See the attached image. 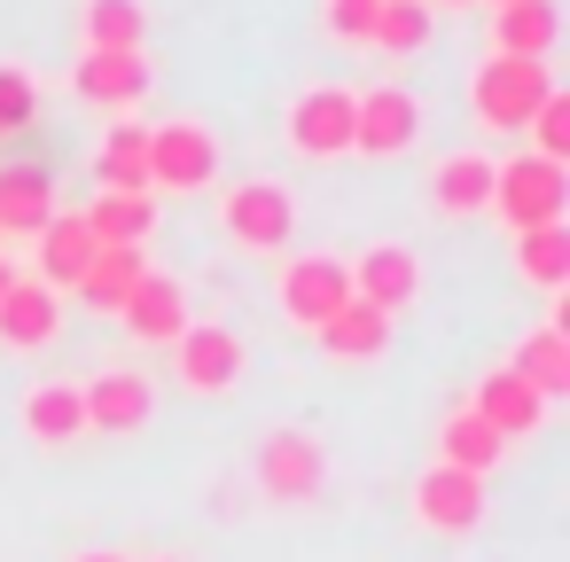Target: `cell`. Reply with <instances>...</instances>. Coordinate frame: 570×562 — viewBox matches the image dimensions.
Listing matches in <instances>:
<instances>
[{
	"label": "cell",
	"instance_id": "cell-1",
	"mask_svg": "<svg viewBox=\"0 0 570 562\" xmlns=\"http://www.w3.org/2000/svg\"><path fill=\"white\" fill-rule=\"evenodd\" d=\"M219 235H227L235 250H250V258L289 250V235H297V196H289V180H274V172L227 180V188H219Z\"/></svg>",
	"mask_w": 570,
	"mask_h": 562
},
{
	"label": "cell",
	"instance_id": "cell-2",
	"mask_svg": "<svg viewBox=\"0 0 570 562\" xmlns=\"http://www.w3.org/2000/svg\"><path fill=\"white\" fill-rule=\"evenodd\" d=\"M508 235H531V227H562L570 211V172L547 165V157H508L492 165V204H484Z\"/></svg>",
	"mask_w": 570,
	"mask_h": 562
},
{
	"label": "cell",
	"instance_id": "cell-3",
	"mask_svg": "<svg viewBox=\"0 0 570 562\" xmlns=\"http://www.w3.org/2000/svg\"><path fill=\"white\" fill-rule=\"evenodd\" d=\"M547 95H554V71L547 63H515V56L476 63V79H469V110H476L484 134H523Z\"/></svg>",
	"mask_w": 570,
	"mask_h": 562
},
{
	"label": "cell",
	"instance_id": "cell-4",
	"mask_svg": "<svg viewBox=\"0 0 570 562\" xmlns=\"http://www.w3.org/2000/svg\"><path fill=\"white\" fill-rule=\"evenodd\" d=\"M196 188H219V134L204 118L149 126V196H196Z\"/></svg>",
	"mask_w": 570,
	"mask_h": 562
},
{
	"label": "cell",
	"instance_id": "cell-5",
	"mask_svg": "<svg viewBox=\"0 0 570 562\" xmlns=\"http://www.w3.org/2000/svg\"><path fill=\"white\" fill-rule=\"evenodd\" d=\"M250 476H258L266 500L305 507V500H321V484H328V453H321V437H305V430H266L258 453H250Z\"/></svg>",
	"mask_w": 570,
	"mask_h": 562
},
{
	"label": "cell",
	"instance_id": "cell-6",
	"mask_svg": "<svg viewBox=\"0 0 570 562\" xmlns=\"http://www.w3.org/2000/svg\"><path fill=\"white\" fill-rule=\"evenodd\" d=\"M173 375H180L188 398H227L243 383V336L219 328V321H188L173 336Z\"/></svg>",
	"mask_w": 570,
	"mask_h": 562
},
{
	"label": "cell",
	"instance_id": "cell-7",
	"mask_svg": "<svg viewBox=\"0 0 570 562\" xmlns=\"http://www.w3.org/2000/svg\"><path fill=\"white\" fill-rule=\"evenodd\" d=\"M274 297H282V313H289V328H321V321H336L344 305H352V274H344V258H321V250H305V258H282V282H274Z\"/></svg>",
	"mask_w": 570,
	"mask_h": 562
},
{
	"label": "cell",
	"instance_id": "cell-8",
	"mask_svg": "<svg viewBox=\"0 0 570 562\" xmlns=\"http://www.w3.org/2000/svg\"><path fill=\"white\" fill-rule=\"evenodd\" d=\"M422 141V102L406 95V87H367V95H352V149L360 157H406Z\"/></svg>",
	"mask_w": 570,
	"mask_h": 562
},
{
	"label": "cell",
	"instance_id": "cell-9",
	"mask_svg": "<svg viewBox=\"0 0 570 562\" xmlns=\"http://www.w3.org/2000/svg\"><path fill=\"white\" fill-rule=\"evenodd\" d=\"M344 274H352V305H367V313H383V321H399V313L422 297V258H414L406 243H367Z\"/></svg>",
	"mask_w": 570,
	"mask_h": 562
},
{
	"label": "cell",
	"instance_id": "cell-10",
	"mask_svg": "<svg viewBox=\"0 0 570 562\" xmlns=\"http://www.w3.org/2000/svg\"><path fill=\"white\" fill-rule=\"evenodd\" d=\"M289 149L297 157H313V165H328V157H352V87H305L297 102H289Z\"/></svg>",
	"mask_w": 570,
	"mask_h": 562
},
{
	"label": "cell",
	"instance_id": "cell-11",
	"mask_svg": "<svg viewBox=\"0 0 570 562\" xmlns=\"http://www.w3.org/2000/svg\"><path fill=\"white\" fill-rule=\"evenodd\" d=\"M484 476H461V469H445V461H430L422 469V484H414V515H422V531H438V539H469L476 523H484Z\"/></svg>",
	"mask_w": 570,
	"mask_h": 562
},
{
	"label": "cell",
	"instance_id": "cell-12",
	"mask_svg": "<svg viewBox=\"0 0 570 562\" xmlns=\"http://www.w3.org/2000/svg\"><path fill=\"white\" fill-rule=\"evenodd\" d=\"M79 398H87V437H95V430H102V437H134V430H149V414H157V383H149L141 367H110V375L79 383Z\"/></svg>",
	"mask_w": 570,
	"mask_h": 562
},
{
	"label": "cell",
	"instance_id": "cell-13",
	"mask_svg": "<svg viewBox=\"0 0 570 562\" xmlns=\"http://www.w3.org/2000/svg\"><path fill=\"white\" fill-rule=\"evenodd\" d=\"M110 321H118L134 344H173V336L188 328V289H180L173 274H157V266H149V274L126 289V305H118Z\"/></svg>",
	"mask_w": 570,
	"mask_h": 562
},
{
	"label": "cell",
	"instance_id": "cell-14",
	"mask_svg": "<svg viewBox=\"0 0 570 562\" xmlns=\"http://www.w3.org/2000/svg\"><path fill=\"white\" fill-rule=\"evenodd\" d=\"M422 188H430V211L438 219H476L492 204V157L484 149H445Z\"/></svg>",
	"mask_w": 570,
	"mask_h": 562
},
{
	"label": "cell",
	"instance_id": "cell-15",
	"mask_svg": "<svg viewBox=\"0 0 570 562\" xmlns=\"http://www.w3.org/2000/svg\"><path fill=\"white\" fill-rule=\"evenodd\" d=\"M56 328H63V297L48 282L17 274L9 289H0V344L9 352H40V344H56Z\"/></svg>",
	"mask_w": 570,
	"mask_h": 562
},
{
	"label": "cell",
	"instance_id": "cell-16",
	"mask_svg": "<svg viewBox=\"0 0 570 562\" xmlns=\"http://www.w3.org/2000/svg\"><path fill=\"white\" fill-rule=\"evenodd\" d=\"M48 219H56L48 165H9V172H0V243H40Z\"/></svg>",
	"mask_w": 570,
	"mask_h": 562
},
{
	"label": "cell",
	"instance_id": "cell-17",
	"mask_svg": "<svg viewBox=\"0 0 570 562\" xmlns=\"http://www.w3.org/2000/svg\"><path fill=\"white\" fill-rule=\"evenodd\" d=\"M469 414H476V422H484L492 437H508V445H515V437H531V430L547 422V398H539L531 383H515L508 367H492V375L476 383V398H469Z\"/></svg>",
	"mask_w": 570,
	"mask_h": 562
},
{
	"label": "cell",
	"instance_id": "cell-18",
	"mask_svg": "<svg viewBox=\"0 0 570 562\" xmlns=\"http://www.w3.org/2000/svg\"><path fill=\"white\" fill-rule=\"evenodd\" d=\"M24 437L32 445H79L87 437V398H79V383L71 375H48V383H32L24 391Z\"/></svg>",
	"mask_w": 570,
	"mask_h": 562
},
{
	"label": "cell",
	"instance_id": "cell-19",
	"mask_svg": "<svg viewBox=\"0 0 570 562\" xmlns=\"http://www.w3.org/2000/svg\"><path fill=\"white\" fill-rule=\"evenodd\" d=\"M149 9L141 0H87L79 9V56H141Z\"/></svg>",
	"mask_w": 570,
	"mask_h": 562
},
{
	"label": "cell",
	"instance_id": "cell-20",
	"mask_svg": "<svg viewBox=\"0 0 570 562\" xmlns=\"http://www.w3.org/2000/svg\"><path fill=\"white\" fill-rule=\"evenodd\" d=\"M554 0H515V9H492V56H515V63H547L554 56Z\"/></svg>",
	"mask_w": 570,
	"mask_h": 562
},
{
	"label": "cell",
	"instance_id": "cell-21",
	"mask_svg": "<svg viewBox=\"0 0 570 562\" xmlns=\"http://www.w3.org/2000/svg\"><path fill=\"white\" fill-rule=\"evenodd\" d=\"M71 87H79V102L134 110V102L149 95V63H141V56H79V63H71Z\"/></svg>",
	"mask_w": 570,
	"mask_h": 562
},
{
	"label": "cell",
	"instance_id": "cell-22",
	"mask_svg": "<svg viewBox=\"0 0 570 562\" xmlns=\"http://www.w3.org/2000/svg\"><path fill=\"white\" fill-rule=\"evenodd\" d=\"M87 258H95V235H87V219H79V211H56V219L40 227V274H32V282H48V289L63 297V289H79Z\"/></svg>",
	"mask_w": 570,
	"mask_h": 562
},
{
	"label": "cell",
	"instance_id": "cell-23",
	"mask_svg": "<svg viewBox=\"0 0 570 562\" xmlns=\"http://www.w3.org/2000/svg\"><path fill=\"white\" fill-rule=\"evenodd\" d=\"M79 219H87L95 250H149V235H157V196H102V204L79 211Z\"/></svg>",
	"mask_w": 570,
	"mask_h": 562
},
{
	"label": "cell",
	"instance_id": "cell-24",
	"mask_svg": "<svg viewBox=\"0 0 570 562\" xmlns=\"http://www.w3.org/2000/svg\"><path fill=\"white\" fill-rule=\"evenodd\" d=\"M500 367H508L515 383H531L539 398H562V391H570V336H562V328H531Z\"/></svg>",
	"mask_w": 570,
	"mask_h": 562
},
{
	"label": "cell",
	"instance_id": "cell-25",
	"mask_svg": "<svg viewBox=\"0 0 570 562\" xmlns=\"http://www.w3.org/2000/svg\"><path fill=\"white\" fill-rule=\"evenodd\" d=\"M102 196H149V126H110L95 149Z\"/></svg>",
	"mask_w": 570,
	"mask_h": 562
},
{
	"label": "cell",
	"instance_id": "cell-26",
	"mask_svg": "<svg viewBox=\"0 0 570 562\" xmlns=\"http://www.w3.org/2000/svg\"><path fill=\"white\" fill-rule=\"evenodd\" d=\"M391 328H399V321H383V313H367V305H344V313L321 321L313 336H321L328 359H383V352H391Z\"/></svg>",
	"mask_w": 570,
	"mask_h": 562
},
{
	"label": "cell",
	"instance_id": "cell-27",
	"mask_svg": "<svg viewBox=\"0 0 570 562\" xmlns=\"http://www.w3.org/2000/svg\"><path fill=\"white\" fill-rule=\"evenodd\" d=\"M500 453H508V437H492V430H484L469 406H453V414L438 422V461H445V469H461V476H484Z\"/></svg>",
	"mask_w": 570,
	"mask_h": 562
},
{
	"label": "cell",
	"instance_id": "cell-28",
	"mask_svg": "<svg viewBox=\"0 0 570 562\" xmlns=\"http://www.w3.org/2000/svg\"><path fill=\"white\" fill-rule=\"evenodd\" d=\"M141 274H149V250H95L71 297H87L95 313H118V305H126V289H134Z\"/></svg>",
	"mask_w": 570,
	"mask_h": 562
},
{
	"label": "cell",
	"instance_id": "cell-29",
	"mask_svg": "<svg viewBox=\"0 0 570 562\" xmlns=\"http://www.w3.org/2000/svg\"><path fill=\"white\" fill-rule=\"evenodd\" d=\"M515 243V274L531 282V289H562L570 282V227H531V235H508Z\"/></svg>",
	"mask_w": 570,
	"mask_h": 562
},
{
	"label": "cell",
	"instance_id": "cell-30",
	"mask_svg": "<svg viewBox=\"0 0 570 562\" xmlns=\"http://www.w3.org/2000/svg\"><path fill=\"white\" fill-rule=\"evenodd\" d=\"M367 48H383V56H414V48H430V0H383Z\"/></svg>",
	"mask_w": 570,
	"mask_h": 562
},
{
	"label": "cell",
	"instance_id": "cell-31",
	"mask_svg": "<svg viewBox=\"0 0 570 562\" xmlns=\"http://www.w3.org/2000/svg\"><path fill=\"white\" fill-rule=\"evenodd\" d=\"M531 157H547V165L570 157V95H562V87L531 110Z\"/></svg>",
	"mask_w": 570,
	"mask_h": 562
},
{
	"label": "cell",
	"instance_id": "cell-32",
	"mask_svg": "<svg viewBox=\"0 0 570 562\" xmlns=\"http://www.w3.org/2000/svg\"><path fill=\"white\" fill-rule=\"evenodd\" d=\"M32 110H40V87H32L17 63H0V141L24 134V126H32Z\"/></svg>",
	"mask_w": 570,
	"mask_h": 562
},
{
	"label": "cell",
	"instance_id": "cell-33",
	"mask_svg": "<svg viewBox=\"0 0 570 562\" xmlns=\"http://www.w3.org/2000/svg\"><path fill=\"white\" fill-rule=\"evenodd\" d=\"M375 9H383V0H328V32L336 40H352V48H367V32H375Z\"/></svg>",
	"mask_w": 570,
	"mask_h": 562
},
{
	"label": "cell",
	"instance_id": "cell-34",
	"mask_svg": "<svg viewBox=\"0 0 570 562\" xmlns=\"http://www.w3.org/2000/svg\"><path fill=\"white\" fill-rule=\"evenodd\" d=\"M71 562H134V554H118V546H87V554H71Z\"/></svg>",
	"mask_w": 570,
	"mask_h": 562
},
{
	"label": "cell",
	"instance_id": "cell-35",
	"mask_svg": "<svg viewBox=\"0 0 570 562\" xmlns=\"http://www.w3.org/2000/svg\"><path fill=\"white\" fill-rule=\"evenodd\" d=\"M9 282H17V266H9V258H0V289H9Z\"/></svg>",
	"mask_w": 570,
	"mask_h": 562
},
{
	"label": "cell",
	"instance_id": "cell-36",
	"mask_svg": "<svg viewBox=\"0 0 570 562\" xmlns=\"http://www.w3.org/2000/svg\"><path fill=\"white\" fill-rule=\"evenodd\" d=\"M476 9H515V0H476Z\"/></svg>",
	"mask_w": 570,
	"mask_h": 562
},
{
	"label": "cell",
	"instance_id": "cell-37",
	"mask_svg": "<svg viewBox=\"0 0 570 562\" xmlns=\"http://www.w3.org/2000/svg\"><path fill=\"white\" fill-rule=\"evenodd\" d=\"M445 9H476V0H445Z\"/></svg>",
	"mask_w": 570,
	"mask_h": 562
},
{
	"label": "cell",
	"instance_id": "cell-38",
	"mask_svg": "<svg viewBox=\"0 0 570 562\" xmlns=\"http://www.w3.org/2000/svg\"><path fill=\"white\" fill-rule=\"evenodd\" d=\"M157 562H173V554H157Z\"/></svg>",
	"mask_w": 570,
	"mask_h": 562
}]
</instances>
